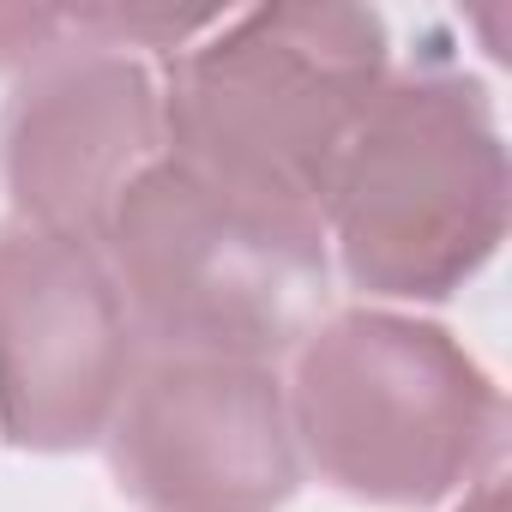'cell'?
Masks as SVG:
<instances>
[{
	"label": "cell",
	"instance_id": "cell-8",
	"mask_svg": "<svg viewBox=\"0 0 512 512\" xmlns=\"http://www.w3.org/2000/svg\"><path fill=\"white\" fill-rule=\"evenodd\" d=\"M458 512H506V488H500V476H482V482L464 494Z\"/></svg>",
	"mask_w": 512,
	"mask_h": 512
},
{
	"label": "cell",
	"instance_id": "cell-7",
	"mask_svg": "<svg viewBox=\"0 0 512 512\" xmlns=\"http://www.w3.org/2000/svg\"><path fill=\"white\" fill-rule=\"evenodd\" d=\"M163 157V97L139 55L73 49L31 67L0 115V181L19 223L91 235L121 187Z\"/></svg>",
	"mask_w": 512,
	"mask_h": 512
},
{
	"label": "cell",
	"instance_id": "cell-3",
	"mask_svg": "<svg viewBox=\"0 0 512 512\" xmlns=\"http://www.w3.org/2000/svg\"><path fill=\"white\" fill-rule=\"evenodd\" d=\"M290 356L296 374L284 392L296 446L338 494L416 512L494 470L506 398L446 326L344 308Z\"/></svg>",
	"mask_w": 512,
	"mask_h": 512
},
{
	"label": "cell",
	"instance_id": "cell-6",
	"mask_svg": "<svg viewBox=\"0 0 512 512\" xmlns=\"http://www.w3.org/2000/svg\"><path fill=\"white\" fill-rule=\"evenodd\" d=\"M139 338L91 235L0 223V434L25 452L97 446Z\"/></svg>",
	"mask_w": 512,
	"mask_h": 512
},
{
	"label": "cell",
	"instance_id": "cell-4",
	"mask_svg": "<svg viewBox=\"0 0 512 512\" xmlns=\"http://www.w3.org/2000/svg\"><path fill=\"white\" fill-rule=\"evenodd\" d=\"M97 247L151 356H290L326 308V229L260 211L157 157L109 205Z\"/></svg>",
	"mask_w": 512,
	"mask_h": 512
},
{
	"label": "cell",
	"instance_id": "cell-5",
	"mask_svg": "<svg viewBox=\"0 0 512 512\" xmlns=\"http://www.w3.org/2000/svg\"><path fill=\"white\" fill-rule=\"evenodd\" d=\"M103 440L139 512H284L302 488L290 392L272 362L139 350Z\"/></svg>",
	"mask_w": 512,
	"mask_h": 512
},
{
	"label": "cell",
	"instance_id": "cell-2",
	"mask_svg": "<svg viewBox=\"0 0 512 512\" xmlns=\"http://www.w3.org/2000/svg\"><path fill=\"white\" fill-rule=\"evenodd\" d=\"M506 139L482 79L458 67L386 73L344 145L326 241L362 296L446 302L506 241Z\"/></svg>",
	"mask_w": 512,
	"mask_h": 512
},
{
	"label": "cell",
	"instance_id": "cell-1",
	"mask_svg": "<svg viewBox=\"0 0 512 512\" xmlns=\"http://www.w3.org/2000/svg\"><path fill=\"white\" fill-rule=\"evenodd\" d=\"M386 73L392 37L368 7L223 13L157 85L163 157L217 193L326 229L332 175Z\"/></svg>",
	"mask_w": 512,
	"mask_h": 512
}]
</instances>
